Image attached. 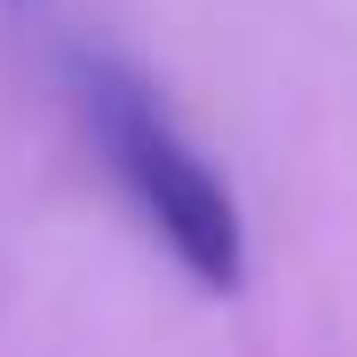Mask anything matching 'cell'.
<instances>
[{"instance_id":"obj_1","label":"cell","mask_w":357,"mask_h":357,"mask_svg":"<svg viewBox=\"0 0 357 357\" xmlns=\"http://www.w3.org/2000/svg\"><path fill=\"white\" fill-rule=\"evenodd\" d=\"M72 103L88 119L96 151L112 159L128 206L143 215V230L167 246V262L199 294H238L246 286V215L230 199V183L199 159V143L175 128L159 88L128 56L79 48L72 56Z\"/></svg>"}]
</instances>
